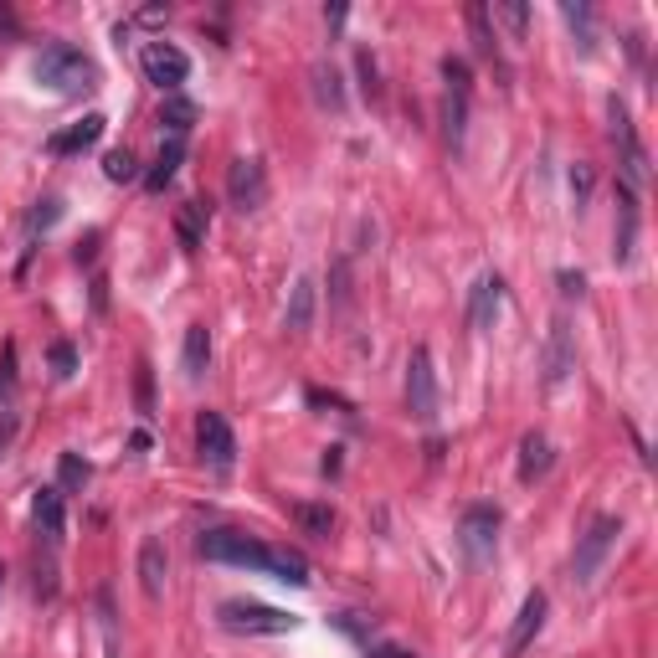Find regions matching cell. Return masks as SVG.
Masks as SVG:
<instances>
[{"label":"cell","instance_id":"cell-1","mask_svg":"<svg viewBox=\"0 0 658 658\" xmlns=\"http://www.w3.org/2000/svg\"><path fill=\"white\" fill-rule=\"evenodd\" d=\"M31 78L42 83L47 93H78V88H93L98 67L83 47H67V42H52L42 57L31 62Z\"/></svg>","mask_w":658,"mask_h":658},{"label":"cell","instance_id":"cell-2","mask_svg":"<svg viewBox=\"0 0 658 658\" xmlns=\"http://www.w3.org/2000/svg\"><path fill=\"white\" fill-rule=\"evenodd\" d=\"M216 623H222L227 633H247V638H278V633H294L299 617L283 612V607H268V602H222L216 607Z\"/></svg>","mask_w":658,"mask_h":658},{"label":"cell","instance_id":"cell-3","mask_svg":"<svg viewBox=\"0 0 658 658\" xmlns=\"http://www.w3.org/2000/svg\"><path fill=\"white\" fill-rule=\"evenodd\" d=\"M196 556L216 566H242V571H268V545L242 530H206L196 535Z\"/></svg>","mask_w":658,"mask_h":658},{"label":"cell","instance_id":"cell-4","mask_svg":"<svg viewBox=\"0 0 658 658\" xmlns=\"http://www.w3.org/2000/svg\"><path fill=\"white\" fill-rule=\"evenodd\" d=\"M499 525L504 515L494 504H468L463 509V520H458V551L468 566H489L494 551H499Z\"/></svg>","mask_w":658,"mask_h":658},{"label":"cell","instance_id":"cell-5","mask_svg":"<svg viewBox=\"0 0 658 658\" xmlns=\"http://www.w3.org/2000/svg\"><path fill=\"white\" fill-rule=\"evenodd\" d=\"M617 535H623V520H617V515H602V520L587 525V535L576 540V556H571V581H576V587H592V581H597V571L612 556Z\"/></svg>","mask_w":658,"mask_h":658},{"label":"cell","instance_id":"cell-6","mask_svg":"<svg viewBox=\"0 0 658 658\" xmlns=\"http://www.w3.org/2000/svg\"><path fill=\"white\" fill-rule=\"evenodd\" d=\"M139 67H144V78H150L155 88H165V93H175L180 83L191 78V57L180 52L175 42H144Z\"/></svg>","mask_w":658,"mask_h":658},{"label":"cell","instance_id":"cell-7","mask_svg":"<svg viewBox=\"0 0 658 658\" xmlns=\"http://www.w3.org/2000/svg\"><path fill=\"white\" fill-rule=\"evenodd\" d=\"M196 448H201V463H211L216 473H227L237 463V437H232L222 412H201L196 417Z\"/></svg>","mask_w":658,"mask_h":658},{"label":"cell","instance_id":"cell-8","mask_svg":"<svg viewBox=\"0 0 658 658\" xmlns=\"http://www.w3.org/2000/svg\"><path fill=\"white\" fill-rule=\"evenodd\" d=\"M407 412H412L417 422H432V417H437V376H432L427 345H417L412 360H407Z\"/></svg>","mask_w":658,"mask_h":658},{"label":"cell","instance_id":"cell-9","mask_svg":"<svg viewBox=\"0 0 658 658\" xmlns=\"http://www.w3.org/2000/svg\"><path fill=\"white\" fill-rule=\"evenodd\" d=\"M227 201L237 206V211H258L263 201H268V170H263V160H232L227 165Z\"/></svg>","mask_w":658,"mask_h":658},{"label":"cell","instance_id":"cell-10","mask_svg":"<svg viewBox=\"0 0 658 658\" xmlns=\"http://www.w3.org/2000/svg\"><path fill=\"white\" fill-rule=\"evenodd\" d=\"M607 114H612V139H617V150H623V186H643V180H648V155H643V144H638V134H633L628 108L612 98Z\"/></svg>","mask_w":658,"mask_h":658},{"label":"cell","instance_id":"cell-11","mask_svg":"<svg viewBox=\"0 0 658 658\" xmlns=\"http://www.w3.org/2000/svg\"><path fill=\"white\" fill-rule=\"evenodd\" d=\"M545 612H551V602H545V592H530L525 602H520V612H515V628H509V638H504V658H520L535 638H540V628H545Z\"/></svg>","mask_w":658,"mask_h":658},{"label":"cell","instance_id":"cell-12","mask_svg":"<svg viewBox=\"0 0 658 658\" xmlns=\"http://www.w3.org/2000/svg\"><path fill=\"white\" fill-rule=\"evenodd\" d=\"M499 309H504V278L499 273H479L473 288H468V324L473 329H494Z\"/></svg>","mask_w":658,"mask_h":658},{"label":"cell","instance_id":"cell-13","mask_svg":"<svg viewBox=\"0 0 658 658\" xmlns=\"http://www.w3.org/2000/svg\"><path fill=\"white\" fill-rule=\"evenodd\" d=\"M576 371V345H571V324L556 319L551 335H545V386H561Z\"/></svg>","mask_w":658,"mask_h":658},{"label":"cell","instance_id":"cell-14","mask_svg":"<svg viewBox=\"0 0 658 658\" xmlns=\"http://www.w3.org/2000/svg\"><path fill=\"white\" fill-rule=\"evenodd\" d=\"M314 309H319V283L304 273V278H294V288H288L283 329H294V335H309V329H314Z\"/></svg>","mask_w":658,"mask_h":658},{"label":"cell","instance_id":"cell-15","mask_svg":"<svg viewBox=\"0 0 658 658\" xmlns=\"http://www.w3.org/2000/svg\"><path fill=\"white\" fill-rule=\"evenodd\" d=\"M165 576H170L165 545L150 535V540L139 545V587H144V597H150V602H160V597H165Z\"/></svg>","mask_w":658,"mask_h":658},{"label":"cell","instance_id":"cell-16","mask_svg":"<svg viewBox=\"0 0 658 658\" xmlns=\"http://www.w3.org/2000/svg\"><path fill=\"white\" fill-rule=\"evenodd\" d=\"M268 576L283 581V587H309V561L299 551H288V545H268Z\"/></svg>","mask_w":658,"mask_h":658},{"label":"cell","instance_id":"cell-17","mask_svg":"<svg viewBox=\"0 0 658 658\" xmlns=\"http://www.w3.org/2000/svg\"><path fill=\"white\" fill-rule=\"evenodd\" d=\"M103 129H108V119H103V114H88L83 124H72L67 134L52 139V155H83V150H93V144L103 139Z\"/></svg>","mask_w":658,"mask_h":658},{"label":"cell","instance_id":"cell-18","mask_svg":"<svg viewBox=\"0 0 658 658\" xmlns=\"http://www.w3.org/2000/svg\"><path fill=\"white\" fill-rule=\"evenodd\" d=\"M31 515H36V530L47 535V545H57V540H62V525H67V515H62V489H36Z\"/></svg>","mask_w":658,"mask_h":658},{"label":"cell","instance_id":"cell-19","mask_svg":"<svg viewBox=\"0 0 658 658\" xmlns=\"http://www.w3.org/2000/svg\"><path fill=\"white\" fill-rule=\"evenodd\" d=\"M551 463H556L551 443H545L540 432H525V437H520V479H525V484L545 479V473H551Z\"/></svg>","mask_w":658,"mask_h":658},{"label":"cell","instance_id":"cell-20","mask_svg":"<svg viewBox=\"0 0 658 658\" xmlns=\"http://www.w3.org/2000/svg\"><path fill=\"white\" fill-rule=\"evenodd\" d=\"M180 365H186V381H201V376H206V365H211V329H206V324H191V329H186Z\"/></svg>","mask_w":658,"mask_h":658},{"label":"cell","instance_id":"cell-21","mask_svg":"<svg viewBox=\"0 0 658 658\" xmlns=\"http://www.w3.org/2000/svg\"><path fill=\"white\" fill-rule=\"evenodd\" d=\"M180 160H186V139H165L155 165H150V175H144V191H165L170 180H175V170H180Z\"/></svg>","mask_w":658,"mask_h":658},{"label":"cell","instance_id":"cell-22","mask_svg":"<svg viewBox=\"0 0 658 658\" xmlns=\"http://www.w3.org/2000/svg\"><path fill=\"white\" fill-rule=\"evenodd\" d=\"M314 98H319V108H329V114H340L345 108V83H340V67L335 62H314Z\"/></svg>","mask_w":658,"mask_h":658},{"label":"cell","instance_id":"cell-23","mask_svg":"<svg viewBox=\"0 0 658 658\" xmlns=\"http://www.w3.org/2000/svg\"><path fill=\"white\" fill-rule=\"evenodd\" d=\"M206 227H211V216H206L201 201H186V206L175 211V237H180V247H201V242H206Z\"/></svg>","mask_w":658,"mask_h":658},{"label":"cell","instance_id":"cell-24","mask_svg":"<svg viewBox=\"0 0 658 658\" xmlns=\"http://www.w3.org/2000/svg\"><path fill=\"white\" fill-rule=\"evenodd\" d=\"M160 124L170 129V139H186V134L196 129V103H191V98H180V93H170L165 108H160Z\"/></svg>","mask_w":658,"mask_h":658},{"label":"cell","instance_id":"cell-25","mask_svg":"<svg viewBox=\"0 0 658 658\" xmlns=\"http://www.w3.org/2000/svg\"><path fill=\"white\" fill-rule=\"evenodd\" d=\"M93 607H98V633H103V648H108V658H119L124 648H119V612H114V592H108V587H98Z\"/></svg>","mask_w":658,"mask_h":658},{"label":"cell","instance_id":"cell-26","mask_svg":"<svg viewBox=\"0 0 658 658\" xmlns=\"http://www.w3.org/2000/svg\"><path fill=\"white\" fill-rule=\"evenodd\" d=\"M463 124H468V93H443V134H448V144L458 150L463 144Z\"/></svg>","mask_w":658,"mask_h":658},{"label":"cell","instance_id":"cell-27","mask_svg":"<svg viewBox=\"0 0 658 658\" xmlns=\"http://www.w3.org/2000/svg\"><path fill=\"white\" fill-rule=\"evenodd\" d=\"M561 16H566V26L576 31L581 52H592V42H597V31H592V6H581V0H566V6H561Z\"/></svg>","mask_w":658,"mask_h":658},{"label":"cell","instance_id":"cell-28","mask_svg":"<svg viewBox=\"0 0 658 658\" xmlns=\"http://www.w3.org/2000/svg\"><path fill=\"white\" fill-rule=\"evenodd\" d=\"M294 520L309 535H329V530H335V509H329V504H294Z\"/></svg>","mask_w":658,"mask_h":658},{"label":"cell","instance_id":"cell-29","mask_svg":"<svg viewBox=\"0 0 658 658\" xmlns=\"http://www.w3.org/2000/svg\"><path fill=\"white\" fill-rule=\"evenodd\" d=\"M468 26H473V47H479L484 57H499V36L489 31V6H468Z\"/></svg>","mask_w":658,"mask_h":658},{"label":"cell","instance_id":"cell-30","mask_svg":"<svg viewBox=\"0 0 658 658\" xmlns=\"http://www.w3.org/2000/svg\"><path fill=\"white\" fill-rule=\"evenodd\" d=\"M83 484H88V463L78 453H62L57 458V489L67 494V489H83Z\"/></svg>","mask_w":658,"mask_h":658},{"label":"cell","instance_id":"cell-31","mask_svg":"<svg viewBox=\"0 0 658 658\" xmlns=\"http://www.w3.org/2000/svg\"><path fill=\"white\" fill-rule=\"evenodd\" d=\"M494 21H504L509 36H515V42H525V31H530V6H520V0H504V6H494Z\"/></svg>","mask_w":658,"mask_h":658},{"label":"cell","instance_id":"cell-32","mask_svg":"<svg viewBox=\"0 0 658 658\" xmlns=\"http://www.w3.org/2000/svg\"><path fill=\"white\" fill-rule=\"evenodd\" d=\"M57 222H62V201H52V196H47V201H36V206H31L26 232H31V237H36V232H52Z\"/></svg>","mask_w":658,"mask_h":658},{"label":"cell","instance_id":"cell-33","mask_svg":"<svg viewBox=\"0 0 658 658\" xmlns=\"http://www.w3.org/2000/svg\"><path fill=\"white\" fill-rule=\"evenodd\" d=\"M134 401H139L144 417H155V371H150V360H139V371H134Z\"/></svg>","mask_w":658,"mask_h":658},{"label":"cell","instance_id":"cell-34","mask_svg":"<svg viewBox=\"0 0 658 658\" xmlns=\"http://www.w3.org/2000/svg\"><path fill=\"white\" fill-rule=\"evenodd\" d=\"M103 175L119 180V186H124V180H139V160H134L129 150H114V155L103 160Z\"/></svg>","mask_w":658,"mask_h":658},{"label":"cell","instance_id":"cell-35","mask_svg":"<svg viewBox=\"0 0 658 658\" xmlns=\"http://www.w3.org/2000/svg\"><path fill=\"white\" fill-rule=\"evenodd\" d=\"M443 78L453 93H468V62L463 57H443Z\"/></svg>","mask_w":658,"mask_h":658},{"label":"cell","instance_id":"cell-36","mask_svg":"<svg viewBox=\"0 0 658 658\" xmlns=\"http://www.w3.org/2000/svg\"><path fill=\"white\" fill-rule=\"evenodd\" d=\"M52 371H57V376H72V371H78V350H72L67 340L52 345Z\"/></svg>","mask_w":658,"mask_h":658},{"label":"cell","instance_id":"cell-37","mask_svg":"<svg viewBox=\"0 0 658 658\" xmlns=\"http://www.w3.org/2000/svg\"><path fill=\"white\" fill-rule=\"evenodd\" d=\"M16 427H21V417H16V412H0V458L11 453V443H16Z\"/></svg>","mask_w":658,"mask_h":658},{"label":"cell","instance_id":"cell-38","mask_svg":"<svg viewBox=\"0 0 658 658\" xmlns=\"http://www.w3.org/2000/svg\"><path fill=\"white\" fill-rule=\"evenodd\" d=\"M571 196H576V206L592 196V170H587V165H576V170H571Z\"/></svg>","mask_w":658,"mask_h":658},{"label":"cell","instance_id":"cell-39","mask_svg":"<svg viewBox=\"0 0 658 658\" xmlns=\"http://www.w3.org/2000/svg\"><path fill=\"white\" fill-rule=\"evenodd\" d=\"M581 288H587V278H581V273H561V294H566V299H576Z\"/></svg>","mask_w":658,"mask_h":658},{"label":"cell","instance_id":"cell-40","mask_svg":"<svg viewBox=\"0 0 658 658\" xmlns=\"http://www.w3.org/2000/svg\"><path fill=\"white\" fill-rule=\"evenodd\" d=\"M371 658H412V653H407V648H396V643H376Z\"/></svg>","mask_w":658,"mask_h":658},{"label":"cell","instance_id":"cell-41","mask_svg":"<svg viewBox=\"0 0 658 658\" xmlns=\"http://www.w3.org/2000/svg\"><path fill=\"white\" fill-rule=\"evenodd\" d=\"M345 16H350L345 6H329V11H324V26H329V31H340V26H345Z\"/></svg>","mask_w":658,"mask_h":658},{"label":"cell","instance_id":"cell-42","mask_svg":"<svg viewBox=\"0 0 658 658\" xmlns=\"http://www.w3.org/2000/svg\"><path fill=\"white\" fill-rule=\"evenodd\" d=\"M11 31H16V16H11L6 6H0V36H11Z\"/></svg>","mask_w":658,"mask_h":658},{"label":"cell","instance_id":"cell-43","mask_svg":"<svg viewBox=\"0 0 658 658\" xmlns=\"http://www.w3.org/2000/svg\"><path fill=\"white\" fill-rule=\"evenodd\" d=\"M0 597H6V566H0Z\"/></svg>","mask_w":658,"mask_h":658}]
</instances>
